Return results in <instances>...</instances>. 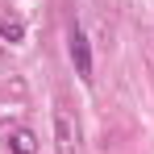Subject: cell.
I'll return each mask as SVG.
<instances>
[{"label": "cell", "instance_id": "4", "mask_svg": "<svg viewBox=\"0 0 154 154\" xmlns=\"http://www.w3.org/2000/svg\"><path fill=\"white\" fill-rule=\"evenodd\" d=\"M0 38H4V42H21V38H25V25H17V21H0Z\"/></svg>", "mask_w": 154, "mask_h": 154}, {"label": "cell", "instance_id": "2", "mask_svg": "<svg viewBox=\"0 0 154 154\" xmlns=\"http://www.w3.org/2000/svg\"><path fill=\"white\" fill-rule=\"evenodd\" d=\"M58 129H63V154H75V117L67 104H58Z\"/></svg>", "mask_w": 154, "mask_h": 154}, {"label": "cell", "instance_id": "3", "mask_svg": "<svg viewBox=\"0 0 154 154\" xmlns=\"http://www.w3.org/2000/svg\"><path fill=\"white\" fill-rule=\"evenodd\" d=\"M8 150H13V154H38V137H33V129H17V133L8 137Z\"/></svg>", "mask_w": 154, "mask_h": 154}, {"label": "cell", "instance_id": "1", "mask_svg": "<svg viewBox=\"0 0 154 154\" xmlns=\"http://www.w3.org/2000/svg\"><path fill=\"white\" fill-rule=\"evenodd\" d=\"M71 63H75L79 79H92V46H88V38H83V29H71Z\"/></svg>", "mask_w": 154, "mask_h": 154}]
</instances>
